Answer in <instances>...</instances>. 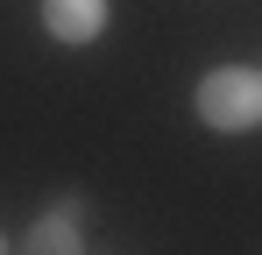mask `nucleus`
Segmentation results:
<instances>
[{
  "mask_svg": "<svg viewBox=\"0 0 262 255\" xmlns=\"http://www.w3.org/2000/svg\"><path fill=\"white\" fill-rule=\"evenodd\" d=\"M114 22V0H43V36L64 42V50H85V42L106 36Z\"/></svg>",
  "mask_w": 262,
  "mask_h": 255,
  "instance_id": "nucleus-3",
  "label": "nucleus"
},
{
  "mask_svg": "<svg viewBox=\"0 0 262 255\" xmlns=\"http://www.w3.org/2000/svg\"><path fill=\"white\" fill-rule=\"evenodd\" d=\"M21 255H85V199L64 192V199L21 234Z\"/></svg>",
  "mask_w": 262,
  "mask_h": 255,
  "instance_id": "nucleus-2",
  "label": "nucleus"
},
{
  "mask_svg": "<svg viewBox=\"0 0 262 255\" xmlns=\"http://www.w3.org/2000/svg\"><path fill=\"white\" fill-rule=\"evenodd\" d=\"M0 255H7V234H0Z\"/></svg>",
  "mask_w": 262,
  "mask_h": 255,
  "instance_id": "nucleus-4",
  "label": "nucleus"
},
{
  "mask_svg": "<svg viewBox=\"0 0 262 255\" xmlns=\"http://www.w3.org/2000/svg\"><path fill=\"white\" fill-rule=\"evenodd\" d=\"M191 114L213 128V135H248V128L262 121V71L255 64H220V71H206Z\"/></svg>",
  "mask_w": 262,
  "mask_h": 255,
  "instance_id": "nucleus-1",
  "label": "nucleus"
}]
</instances>
